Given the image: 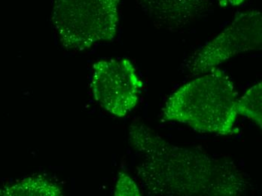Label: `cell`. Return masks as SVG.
Instances as JSON below:
<instances>
[{
	"mask_svg": "<svg viewBox=\"0 0 262 196\" xmlns=\"http://www.w3.org/2000/svg\"><path fill=\"white\" fill-rule=\"evenodd\" d=\"M60 186L40 176L30 177L0 189V195H60Z\"/></svg>",
	"mask_w": 262,
	"mask_h": 196,
	"instance_id": "cell-7",
	"label": "cell"
},
{
	"mask_svg": "<svg viewBox=\"0 0 262 196\" xmlns=\"http://www.w3.org/2000/svg\"><path fill=\"white\" fill-rule=\"evenodd\" d=\"M115 195H141V192L130 177L124 173H119Z\"/></svg>",
	"mask_w": 262,
	"mask_h": 196,
	"instance_id": "cell-9",
	"label": "cell"
},
{
	"mask_svg": "<svg viewBox=\"0 0 262 196\" xmlns=\"http://www.w3.org/2000/svg\"><path fill=\"white\" fill-rule=\"evenodd\" d=\"M261 13L246 11L237 14L228 28L190 57L187 70L194 75L204 74L235 55L261 49Z\"/></svg>",
	"mask_w": 262,
	"mask_h": 196,
	"instance_id": "cell-4",
	"label": "cell"
},
{
	"mask_svg": "<svg viewBox=\"0 0 262 196\" xmlns=\"http://www.w3.org/2000/svg\"><path fill=\"white\" fill-rule=\"evenodd\" d=\"M130 142L143 159L137 171L150 195L234 196L247 191V181L232 162L172 144L144 124L131 125Z\"/></svg>",
	"mask_w": 262,
	"mask_h": 196,
	"instance_id": "cell-1",
	"label": "cell"
},
{
	"mask_svg": "<svg viewBox=\"0 0 262 196\" xmlns=\"http://www.w3.org/2000/svg\"><path fill=\"white\" fill-rule=\"evenodd\" d=\"M140 9L155 20L180 28L208 9L207 0H136Z\"/></svg>",
	"mask_w": 262,
	"mask_h": 196,
	"instance_id": "cell-6",
	"label": "cell"
},
{
	"mask_svg": "<svg viewBox=\"0 0 262 196\" xmlns=\"http://www.w3.org/2000/svg\"><path fill=\"white\" fill-rule=\"evenodd\" d=\"M238 99L229 77L214 68L172 94L164 106V118L203 133L233 135L238 132L234 128Z\"/></svg>",
	"mask_w": 262,
	"mask_h": 196,
	"instance_id": "cell-2",
	"label": "cell"
},
{
	"mask_svg": "<svg viewBox=\"0 0 262 196\" xmlns=\"http://www.w3.org/2000/svg\"><path fill=\"white\" fill-rule=\"evenodd\" d=\"M238 115H242L262 127V85L257 83L238 99Z\"/></svg>",
	"mask_w": 262,
	"mask_h": 196,
	"instance_id": "cell-8",
	"label": "cell"
},
{
	"mask_svg": "<svg viewBox=\"0 0 262 196\" xmlns=\"http://www.w3.org/2000/svg\"><path fill=\"white\" fill-rule=\"evenodd\" d=\"M119 0H53L52 23L66 49L84 51L117 33Z\"/></svg>",
	"mask_w": 262,
	"mask_h": 196,
	"instance_id": "cell-3",
	"label": "cell"
},
{
	"mask_svg": "<svg viewBox=\"0 0 262 196\" xmlns=\"http://www.w3.org/2000/svg\"><path fill=\"white\" fill-rule=\"evenodd\" d=\"M143 83L127 59H110L93 66L91 89L96 101L111 114L124 117L137 106Z\"/></svg>",
	"mask_w": 262,
	"mask_h": 196,
	"instance_id": "cell-5",
	"label": "cell"
},
{
	"mask_svg": "<svg viewBox=\"0 0 262 196\" xmlns=\"http://www.w3.org/2000/svg\"><path fill=\"white\" fill-rule=\"evenodd\" d=\"M219 1H220V6L223 7H226V6L234 7V6H238L243 4L247 0H219Z\"/></svg>",
	"mask_w": 262,
	"mask_h": 196,
	"instance_id": "cell-10",
	"label": "cell"
}]
</instances>
